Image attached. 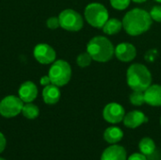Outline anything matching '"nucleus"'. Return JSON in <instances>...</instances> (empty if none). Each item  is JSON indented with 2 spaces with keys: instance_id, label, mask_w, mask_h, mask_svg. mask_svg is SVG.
<instances>
[{
  "instance_id": "f257e3e1",
  "label": "nucleus",
  "mask_w": 161,
  "mask_h": 160,
  "mask_svg": "<svg viewBox=\"0 0 161 160\" xmlns=\"http://www.w3.org/2000/svg\"><path fill=\"white\" fill-rule=\"evenodd\" d=\"M122 23L125 31L128 35L139 36L150 29L153 20L148 11L135 8L125 13Z\"/></svg>"
},
{
  "instance_id": "f03ea898",
  "label": "nucleus",
  "mask_w": 161,
  "mask_h": 160,
  "mask_svg": "<svg viewBox=\"0 0 161 160\" xmlns=\"http://www.w3.org/2000/svg\"><path fill=\"white\" fill-rule=\"evenodd\" d=\"M115 47L112 42L104 36H96L90 40L87 44V52L96 62L105 63L114 56Z\"/></svg>"
},
{
  "instance_id": "7ed1b4c3",
  "label": "nucleus",
  "mask_w": 161,
  "mask_h": 160,
  "mask_svg": "<svg viewBox=\"0 0 161 160\" xmlns=\"http://www.w3.org/2000/svg\"><path fill=\"white\" fill-rule=\"evenodd\" d=\"M126 81L132 91H144L152 84V74L145 65L133 63L127 69Z\"/></svg>"
},
{
  "instance_id": "20e7f679",
  "label": "nucleus",
  "mask_w": 161,
  "mask_h": 160,
  "mask_svg": "<svg viewBox=\"0 0 161 160\" xmlns=\"http://www.w3.org/2000/svg\"><path fill=\"white\" fill-rule=\"evenodd\" d=\"M48 76L51 80V84H54L58 87H63L71 80V65L63 59L55 60L49 69Z\"/></svg>"
},
{
  "instance_id": "39448f33",
  "label": "nucleus",
  "mask_w": 161,
  "mask_h": 160,
  "mask_svg": "<svg viewBox=\"0 0 161 160\" xmlns=\"http://www.w3.org/2000/svg\"><path fill=\"white\" fill-rule=\"evenodd\" d=\"M108 16L107 8L100 3H91L84 10V17L87 23L95 28H102L108 20Z\"/></svg>"
},
{
  "instance_id": "423d86ee",
  "label": "nucleus",
  "mask_w": 161,
  "mask_h": 160,
  "mask_svg": "<svg viewBox=\"0 0 161 160\" xmlns=\"http://www.w3.org/2000/svg\"><path fill=\"white\" fill-rule=\"evenodd\" d=\"M58 20L60 27L71 32H77L84 25V20L81 14L72 8L62 10L58 15Z\"/></svg>"
},
{
  "instance_id": "0eeeda50",
  "label": "nucleus",
  "mask_w": 161,
  "mask_h": 160,
  "mask_svg": "<svg viewBox=\"0 0 161 160\" xmlns=\"http://www.w3.org/2000/svg\"><path fill=\"white\" fill-rule=\"evenodd\" d=\"M24 102L18 96L8 95L0 101V115L5 118H13L22 112Z\"/></svg>"
},
{
  "instance_id": "6e6552de",
  "label": "nucleus",
  "mask_w": 161,
  "mask_h": 160,
  "mask_svg": "<svg viewBox=\"0 0 161 160\" xmlns=\"http://www.w3.org/2000/svg\"><path fill=\"white\" fill-rule=\"evenodd\" d=\"M35 59L41 64H52L56 60V51L47 43H39L33 50Z\"/></svg>"
},
{
  "instance_id": "1a4fd4ad",
  "label": "nucleus",
  "mask_w": 161,
  "mask_h": 160,
  "mask_svg": "<svg viewBox=\"0 0 161 160\" xmlns=\"http://www.w3.org/2000/svg\"><path fill=\"white\" fill-rule=\"evenodd\" d=\"M125 111L124 107L118 103H109L108 104L103 110V117L106 122L116 124L123 122Z\"/></svg>"
},
{
  "instance_id": "9d476101",
  "label": "nucleus",
  "mask_w": 161,
  "mask_h": 160,
  "mask_svg": "<svg viewBox=\"0 0 161 160\" xmlns=\"http://www.w3.org/2000/svg\"><path fill=\"white\" fill-rule=\"evenodd\" d=\"M114 55L122 62H130L136 58L137 49L132 43L122 42L115 47Z\"/></svg>"
},
{
  "instance_id": "9b49d317",
  "label": "nucleus",
  "mask_w": 161,
  "mask_h": 160,
  "mask_svg": "<svg viewBox=\"0 0 161 160\" xmlns=\"http://www.w3.org/2000/svg\"><path fill=\"white\" fill-rule=\"evenodd\" d=\"M18 94L24 103H32L38 96V88L32 81H25L20 86Z\"/></svg>"
},
{
  "instance_id": "f8f14e48",
  "label": "nucleus",
  "mask_w": 161,
  "mask_h": 160,
  "mask_svg": "<svg viewBox=\"0 0 161 160\" xmlns=\"http://www.w3.org/2000/svg\"><path fill=\"white\" fill-rule=\"evenodd\" d=\"M124 124L131 129H135L139 126H141L142 124L148 122V118L145 116V114L140 110H133L128 112L124 117Z\"/></svg>"
},
{
  "instance_id": "ddd939ff",
  "label": "nucleus",
  "mask_w": 161,
  "mask_h": 160,
  "mask_svg": "<svg viewBox=\"0 0 161 160\" xmlns=\"http://www.w3.org/2000/svg\"><path fill=\"white\" fill-rule=\"evenodd\" d=\"M143 92L146 104L152 107H161V85L151 84Z\"/></svg>"
},
{
  "instance_id": "4468645a",
  "label": "nucleus",
  "mask_w": 161,
  "mask_h": 160,
  "mask_svg": "<svg viewBox=\"0 0 161 160\" xmlns=\"http://www.w3.org/2000/svg\"><path fill=\"white\" fill-rule=\"evenodd\" d=\"M101 160H126V151L123 146L112 144L104 150Z\"/></svg>"
},
{
  "instance_id": "2eb2a0df",
  "label": "nucleus",
  "mask_w": 161,
  "mask_h": 160,
  "mask_svg": "<svg viewBox=\"0 0 161 160\" xmlns=\"http://www.w3.org/2000/svg\"><path fill=\"white\" fill-rule=\"evenodd\" d=\"M59 87L49 84L45 86L42 90V99L43 102L47 105H55L57 104L60 99V91L58 89Z\"/></svg>"
},
{
  "instance_id": "dca6fc26",
  "label": "nucleus",
  "mask_w": 161,
  "mask_h": 160,
  "mask_svg": "<svg viewBox=\"0 0 161 160\" xmlns=\"http://www.w3.org/2000/svg\"><path fill=\"white\" fill-rule=\"evenodd\" d=\"M124 138V132L121 128L117 126L108 127L104 132V139L107 142L110 144H117Z\"/></svg>"
},
{
  "instance_id": "f3484780",
  "label": "nucleus",
  "mask_w": 161,
  "mask_h": 160,
  "mask_svg": "<svg viewBox=\"0 0 161 160\" xmlns=\"http://www.w3.org/2000/svg\"><path fill=\"white\" fill-rule=\"evenodd\" d=\"M123 28V23L116 19V18H108V20L106 22L104 26L102 27L103 31L107 35H115L119 33Z\"/></svg>"
},
{
  "instance_id": "a211bd4d",
  "label": "nucleus",
  "mask_w": 161,
  "mask_h": 160,
  "mask_svg": "<svg viewBox=\"0 0 161 160\" xmlns=\"http://www.w3.org/2000/svg\"><path fill=\"white\" fill-rule=\"evenodd\" d=\"M139 149L142 154L148 157L156 151V143L151 138L145 137V138L142 139V141H140Z\"/></svg>"
},
{
  "instance_id": "6ab92c4d",
  "label": "nucleus",
  "mask_w": 161,
  "mask_h": 160,
  "mask_svg": "<svg viewBox=\"0 0 161 160\" xmlns=\"http://www.w3.org/2000/svg\"><path fill=\"white\" fill-rule=\"evenodd\" d=\"M22 114L28 120H34L39 116L40 109L36 105L32 103H25V105H24L23 107Z\"/></svg>"
},
{
  "instance_id": "aec40b11",
  "label": "nucleus",
  "mask_w": 161,
  "mask_h": 160,
  "mask_svg": "<svg viewBox=\"0 0 161 160\" xmlns=\"http://www.w3.org/2000/svg\"><path fill=\"white\" fill-rule=\"evenodd\" d=\"M129 101L133 106H142L145 103L144 100V92L143 91H133V92L129 96Z\"/></svg>"
},
{
  "instance_id": "412c9836",
  "label": "nucleus",
  "mask_w": 161,
  "mask_h": 160,
  "mask_svg": "<svg viewBox=\"0 0 161 160\" xmlns=\"http://www.w3.org/2000/svg\"><path fill=\"white\" fill-rule=\"evenodd\" d=\"M92 61V58L88 52H83L79 54L76 58V63L81 68L88 67L89 65H91Z\"/></svg>"
},
{
  "instance_id": "4be33fe9",
  "label": "nucleus",
  "mask_w": 161,
  "mask_h": 160,
  "mask_svg": "<svg viewBox=\"0 0 161 160\" xmlns=\"http://www.w3.org/2000/svg\"><path fill=\"white\" fill-rule=\"evenodd\" d=\"M109 1L113 8L117 10H124L129 6L131 0H109Z\"/></svg>"
},
{
  "instance_id": "5701e85b",
  "label": "nucleus",
  "mask_w": 161,
  "mask_h": 160,
  "mask_svg": "<svg viewBox=\"0 0 161 160\" xmlns=\"http://www.w3.org/2000/svg\"><path fill=\"white\" fill-rule=\"evenodd\" d=\"M150 16L153 21L161 23V5L154 6L150 10Z\"/></svg>"
},
{
  "instance_id": "b1692460",
  "label": "nucleus",
  "mask_w": 161,
  "mask_h": 160,
  "mask_svg": "<svg viewBox=\"0 0 161 160\" xmlns=\"http://www.w3.org/2000/svg\"><path fill=\"white\" fill-rule=\"evenodd\" d=\"M46 25L50 29H57L59 25V20L58 17H50L46 21Z\"/></svg>"
},
{
  "instance_id": "393cba45",
  "label": "nucleus",
  "mask_w": 161,
  "mask_h": 160,
  "mask_svg": "<svg viewBox=\"0 0 161 160\" xmlns=\"http://www.w3.org/2000/svg\"><path fill=\"white\" fill-rule=\"evenodd\" d=\"M127 160H147V157L142 153H134L127 158Z\"/></svg>"
},
{
  "instance_id": "a878e982",
  "label": "nucleus",
  "mask_w": 161,
  "mask_h": 160,
  "mask_svg": "<svg viewBox=\"0 0 161 160\" xmlns=\"http://www.w3.org/2000/svg\"><path fill=\"white\" fill-rule=\"evenodd\" d=\"M6 145H7V141H6V138L5 136L0 132V154L5 150L6 148Z\"/></svg>"
},
{
  "instance_id": "bb28decb",
  "label": "nucleus",
  "mask_w": 161,
  "mask_h": 160,
  "mask_svg": "<svg viewBox=\"0 0 161 160\" xmlns=\"http://www.w3.org/2000/svg\"><path fill=\"white\" fill-rule=\"evenodd\" d=\"M40 84H41L42 86H43V87H45V86H47V85L51 84V80H50L49 76H48V75H44V76H42V77L40 79Z\"/></svg>"
},
{
  "instance_id": "cd10ccee",
  "label": "nucleus",
  "mask_w": 161,
  "mask_h": 160,
  "mask_svg": "<svg viewBox=\"0 0 161 160\" xmlns=\"http://www.w3.org/2000/svg\"><path fill=\"white\" fill-rule=\"evenodd\" d=\"M131 1H133V2H135V3H144V2H146L147 0H131Z\"/></svg>"
},
{
  "instance_id": "c85d7f7f",
  "label": "nucleus",
  "mask_w": 161,
  "mask_h": 160,
  "mask_svg": "<svg viewBox=\"0 0 161 160\" xmlns=\"http://www.w3.org/2000/svg\"><path fill=\"white\" fill-rule=\"evenodd\" d=\"M156 2H158V3H161V0H155Z\"/></svg>"
},
{
  "instance_id": "c756f323",
  "label": "nucleus",
  "mask_w": 161,
  "mask_h": 160,
  "mask_svg": "<svg viewBox=\"0 0 161 160\" xmlns=\"http://www.w3.org/2000/svg\"><path fill=\"white\" fill-rule=\"evenodd\" d=\"M0 160H6V159H4V158H1V157H0Z\"/></svg>"
},
{
  "instance_id": "7c9ffc66",
  "label": "nucleus",
  "mask_w": 161,
  "mask_h": 160,
  "mask_svg": "<svg viewBox=\"0 0 161 160\" xmlns=\"http://www.w3.org/2000/svg\"><path fill=\"white\" fill-rule=\"evenodd\" d=\"M160 125H161V117H160Z\"/></svg>"
}]
</instances>
